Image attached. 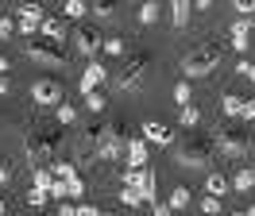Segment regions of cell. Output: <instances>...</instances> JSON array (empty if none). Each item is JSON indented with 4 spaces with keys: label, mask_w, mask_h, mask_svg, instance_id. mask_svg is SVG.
I'll use <instances>...</instances> for the list:
<instances>
[{
    "label": "cell",
    "mask_w": 255,
    "mask_h": 216,
    "mask_svg": "<svg viewBox=\"0 0 255 216\" xmlns=\"http://www.w3.org/2000/svg\"><path fill=\"white\" fill-rule=\"evenodd\" d=\"M27 154H31V170L35 166H50L62 154V123H35L27 131Z\"/></svg>",
    "instance_id": "6da1fadb"
},
{
    "label": "cell",
    "mask_w": 255,
    "mask_h": 216,
    "mask_svg": "<svg viewBox=\"0 0 255 216\" xmlns=\"http://www.w3.org/2000/svg\"><path fill=\"white\" fill-rule=\"evenodd\" d=\"M213 147L221 154H228V158H240V154H248V147H252V135H248L244 123H221L217 135H213Z\"/></svg>",
    "instance_id": "7a4b0ae2"
},
{
    "label": "cell",
    "mask_w": 255,
    "mask_h": 216,
    "mask_svg": "<svg viewBox=\"0 0 255 216\" xmlns=\"http://www.w3.org/2000/svg\"><path fill=\"white\" fill-rule=\"evenodd\" d=\"M221 54H224V43H205V46H197V50H190L182 58V70H186V77H205V74L217 70Z\"/></svg>",
    "instance_id": "3957f363"
},
{
    "label": "cell",
    "mask_w": 255,
    "mask_h": 216,
    "mask_svg": "<svg viewBox=\"0 0 255 216\" xmlns=\"http://www.w3.org/2000/svg\"><path fill=\"white\" fill-rule=\"evenodd\" d=\"M124 151H128L124 127H120V123H109V127H105V135H101V143H97V151H93V162H112V158H124Z\"/></svg>",
    "instance_id": "277c9868"
},
{
    "label": "cell",
    "mask_w": 255,
    "mask_h": 216,
    "mask_svg": "<svg viewBox=\"0 0 255 216\" xmlns=\"http://www.w3.org/2000/svg\"><path fill=\"white\" fill-rule=\"evenodd\" d=\"M182 166H209L213 162V143L209 139H190V143H182L174 154Z\"/></svg>",
    "instance_id": "5b68a950"
},
{
    "label": "cell",
    "mask_w": 255,
    "mask_h": 216,
    "mask_svg": "<svg viewBox=\"0 0 255 216\" xmlns=\"http://www.w3.org/2000/svg\"><path fill=\"white\" fill-rule=\"evenodd\" d=\"M27 54L35 62H47V66H66V50L58 43H50V39H27Z\"/></svg>",
    "instance_id": "8992f818"
},
{
    "label": "cell",
    "mask_w": 255,
    "mask_h": 216,
    "mask_svg": "<svg viewBox=\"0 0 255 216\" xmlns=\"http://www.w3.org/2000/svg\"><path fill=\"white\" fill-rule=\"evenodd\" d=\"M147 77V54L139 50V54H131V58L124 62V70H120V77H116V85L120 89H139Z\"/></svg>",
    "instance_id": "52a82bcc"
},
{
    "label": "cell",
    "mask_w": 255,
    "mask_h": 216,
    "mask_svg": "<svg viewBox=\"0 0 255 216\" xmlns=\"http://www.w3.org/2000/svg\"><path fill=\"white\" fill-rule=\"evenodd\" d=\"M74 43H78V50L85 58H97V50L105 46V39H101V27H97V23H78V27H74Z\"/></svg>",
    "instance_id": "ba28073f"
},
{
    "label": "cell",
    "mask_w": 255,
    "mask_h": 216,
    "mask_svg": "<svg viewBox=\"0 0 255 216\" xmlns=\"http://www.w3.org/2000/svg\"><path fill=\"white\" fill-rule=\"evenodd\" d=\"M31 97H35V105H62V85L58 81H50V77H39L31 85Z\"/></svg>",
    "instance_id": "9c48e42d"
},
{
    "label": "cell",
    "mask_w": 255,
    "mask_h": 216,
    "mask_svg": "<svg viewBox=\"0 0 255 216\" xmlns=\"http://www.w3.org/2000/svg\"><path fill=\"white\" fill-rule=\"evenodd\" d=\"M124 158H128V170H143L147 166V139L143 135H131V139H128Z\"/></svg>",
    "instance_id": "30bf717a"
},
{
    "label": "cell",
    "mask_w": 255,
    "mask_h": 216,
    "mask_svg": "<svg viewBox=\"0 0 255 216\" xmlns=\"http://www.w3.org/2000/svg\"><path fill=\"white\" fill-rule=\"evenodd\" d=\"M143 139L147 143H159V147H170V143H174V131H170L166 123H159V120H147L143 123Z\"/></svg>",
    "instance_id": "8fae6325"
},
{
    "label": "cell",
    "mask_w": 255,
    "mask_h": 216,
    "mask_svg": "<svg viewBox=\"0 0 255 216\" xmlns=\"http://www.w3.org/2000/svg\"><path fill=\"white\" fill-rule=\"evenodd\" d=\"M105 77H109V74H105V62H89L85 74H81V93H97Z\"/></svg>",
    "instance_id": "7c38bea8"
},
{
    "label": "cell",
    "mask_w": 255,
    "mask_h": 216,
    "mask_svg": "<svg viewBox=\"0 0 255 216\" xmlns=\"http://www.w3.org/2000/svg\"><path fill=\"white\" fill-rule=\"evenodd\" d=\"M248 39H252V19H236L228 27V43L236 46V50H248Z\"/></svg>",
    "instance_id": "4fadbf2b"
},
{
    "label": "cell",
    "mask_w": 255,
    "mask_h": 216,
    "mask_svg": "<svg viewBox=\"0 0 255 216\" xmlns=\"http://www.w3.org/2000/svg\"><path fill=\"white\" fill-rule=\"evenodd\" d=\"M155 185H159L155 170H147V166H143V174H139V185H135V189H139V197H143L147 205H155V201H159V197H155Z\"/></svg>",
    "instance_id": "5bb4252c"
},
{
    "label": "cell",
    "mask_w": 255,
    "mask_h": 216,
    "mask_svg": "<svg viewBox=\"0 0 255 216\" xmlns=\"http://www.w3.org/2000/svg\"><path fill=\"white\" fill-rule=\"evenodd\" d=\"M62 19H54V15H47V19H43V23H39V39H50V43H58L62 46Z\"/></svg>",
    "instance_id": "9a60e30c"
},
{
    "label": "cell",
    "mask_w": 255,
    "mask_h": 216,
    "mask_svg": "<svg viewBox=\"0 0 255 216\" xmlns=\"http://www.w3.org/2000/svg\"><path fill=\"white\" fill-rule=\"evenodd\" d=\"M50 174H54V178H62V182L81 178V174H78V162H70V158H54V162H50Z\"/></svg>",
    "instance_id": "2e32d148"
},
{
    "label": "cell",
    "mask_w": 255,
    "mask_h": 216,
    "mask_svg": "<svg viewBox=\"0 0 255 216\" xmlns=\"http://www.w3.org/2000/svg\"><path fill=\"white\" fill-rule=\"evenodd\" d=\"M170 19H174L178 31H186V23H190V0H174L170 4Z\"/></svg>",
    "instance_id": "e0dca14e"
},
{
    "label": "cell",
    "mask_w": 255,
    "mask_h": 216,
    "mask_svg": "<svg viewBox=\"0 0 255 216\" xmlns=\"http://www.w3.org/2000/svg\"><path fill=\"white\" fill-rule=\"evenodd\" d=\"M221 108H224V116H228V120H240V112H244V97H236V93H224Z\"/></svg>",
    "instance_id": "ac0fdd59"
},
{
    "label": "cell",
    "mask_w": 255,
    "mask_h": 216,
    "mask_svg": "<svg viewBox=\"0 0 255 216\" xmlns=\"http://www.w3.org/2000/svg\"><path fill=\"white\" fill-rule=\"evenodd\" d=\"M54 123H78V105H70V101H62V105L54 108Z\"/></svg>",
    "instance_id": "d6986e66"
},
{
    "label": "cell",
    "mask_w": 255,
    "mask_h": 216,
    "mask_svg": "<svg viewBox=\"0 0 255 216\" xmlns=\"http://www.w3.org/2000/svg\"><path fill=\"white\" fill-rule=\"evenodd\" d=\"M252 185H255V170H252V166L236 170V178H232V189H240V193H252Z\"/></svg>",
    "instance_id": "ffe728a7"
},
{
    "label": "cell",
    "mask_w": 255,
    "mask_h": 216,
    "mask_svg": "<svg viewBox=\"0 0 255 216\" xmlns=\"http://www.w3.org/2000/svg\"><path fill=\"white\" fill-rule=\"evenodd\" d=\"M19 19H27V23H43L47 15H43V8H39L35 0H23V4H19Z\"/></svg>",
    "instance_id": "44dd1931"
},
{
    "label": "cell",
    "mask_w": 255,
    "mask_h": 216,
    "mask_svg": "<svg viewBox=\"0 0 255 216\" xmlns=\"http://www.w3.org/2000/svg\"><path fill=\"white\" fill-rule=\"evenodd\" d=\"M205 189H209V197H224V193H228V178H224V174H209Z\"/></svg>",
    "instance_id": "7402d4cb"
},
{
    "label": "cell",
    "mask_w": 255,
    "mask_h": 216,
    "mask_svg": "<svg viewBox=\"0 0 255 216\" xmlns=\"http://www.w3.org/2000/svg\"><path fill=\"white\" fill-rule=\"evenodd\" d=\"M50 182H54L50 166H35L31 170V189H50Z\"/></svg>",
    "instance_id": "603a6c76"
},
{
    "label": "cell",
    "mask_w": 255,
    "mask_h": 216,
    "mask_svg": "<svg viewBox=\"0 0 255 216\" xmlns=\"http://www.w3.org/2000/svg\"><path fill=\"white\" fill-rule=\"evenodd\" d=\"M190 201H193V197H190V189H186V185H174V193H170V201H166V205H170L174 213H182Z\"/></svg>",
    "instance_id": "cb8c5ba5"
},
{
    "label": "cell",
    "mask_w": 255,
    "mask_h": 216,
    "mask_svg": "<svg viewBox=\"0 0 255 216\" xmlns=\"http://www.w3.org/2000/svg\"><path fill=\"white\" fill-rule=\"evenodd\" d=\"M155 19H159V0H147L143 8H139V23H143V27H151Z\"/></svg>",
    "instance_id": "d4e9b609"
},
{
    "label": "cell",
    "mask_w": 255,
    "mask_h": 216,
    "mask_svg": "<svg viewBox=\"0 0 255 216\" xmlns=\"http://www.w3.org/2000/svg\"><path fill=\"white\" fill-rule=\"evenodd\" d=\"M197 120H201V112H197V105H186L182 108V116H178V123L190 131V127H197Z\"/></svg>",
    "instance_id": "484cf974"
},
{
    "label": "cell",
    "mask_w": 255,
    "mask_h": 216,
    "mask_svg": "<svg viewBox=\"0 0 255 216\" xmlns=\"http://www.w3.org/2000/svg\"><path fill=\"white\" fill-rule=\"evenodd\" d=\"M85 12H89V4H81V0H66V15H70V19H85Z\"/></svg>",
    "instance_id": "4316f807"
},
{
    "label": "cell",
    "mask_w": 255,
    "mask_h": 216,
    "mask_svg": "<svg viewBox=\"0 0 255 216\" xmlns=\"http://www.w3.org/2000/svg\"><path fill=\"white\" fill-rule=\"evenodd\" d=\"M120 201H124L128 209H135V205H143V197H139V189H131V185H124V189H120Z\"/></svg>",
    "instance_id": "83f0119b"
},
{
    "label": "cell",
    "mask_w": 255,
    "mask_h": 216,
    "mask_svg": "<svg viewBox=\"0 0 255 216\" xmlns=\"http://www.w3.org/2000/svg\"><path fill=\"white\" fill-rule=\"evenodd\" d=\"M47 193H50V197H54V201H66V197H70V185H66L62 178H54V182H50V189H47Z\"/></svg>",
    "instance_id": "f1b7e54d"
},
{
    "label": "cell",
    "mask_w": 255,
    "mask_h": 216,
    "mask_svg": "<svg viewBox=\"0 0 255 216\" xmlns=\"http://www.w3.org/2000/svg\"><path fill=\"white\" fill-rule=\"evenodd\" d=\"M89 12H93L97 19H112V15H116V8H112L109 0H101V4H93V8H89Z\"/></svg>",
    "instance_id": "f546056e"
},
{
    "label": "cell",
    "mask_w": 255,
    "mask_h": 216,
    "mask_svg": "<svg viewBox=\"0 0 255 216\" xmlns=\"http://www.w3.org/2000/svg\"><path fill=\"white\" fill-rule=\"evenodd\" d=\"M47 201H50V193H47V189H31V193H27V205H31V209H43Z\"/></svg>",
    "instance_id": "4dcf8cb0"
},
{
    "label": "cell",
    "mask_w": 255,
    "mask_h": 216,
    "mask_svg": "<svg viewBox=\"0 0 255 216\" xmlns=\"http://www.w3.org/2000/svg\"><path fill=\"white\" fill-rule=\"evenodd\" d=\"M174 101H178L182 108L190 105V81H178V85H174Z\"/></svg>",
    "instance_id": "1f68e13d"
},
{
    "label": "cell",
    "mask_w": 255,
    "mask_h": 216,
    "mask_svg": "<svg viewBox=\"0 0 255 216\" xmlns=\"http://www.w3.org/2000/svg\"><path fill=\"white\" fill-rule=\"evenodd\" d=\"M101 50H105V54H124V39H116V35H112V39H105Z\"/></svg>",
    "instance_id": "d6a6232c"
},
{
    "label": "cell",
    "mask_w": 255,
    "mask_h": 216,
    "mask_svg": "<svg viewBox=\"0 0 255 216\" xmlns=\"http://www.w3.org/2000/svg\"><path fill=\"white\" fill-rule=\"evenodd\" d=\"M85 105L93 112H105V93H85Z\"/></svg>",
    "instance_id": "836d02e7"
},
{
    "label": "cell",
    "mask_w": 255,
    "mask_h": 216,
    "mask_svg": "<svg viewBox=\"0 0 255 216\" xmlns=\"http://www.w3.org/2000/svg\"><path fill=\"white\" fill-rule=\"evenodd\" d=\"M201 209H205L209 216H217V213H221V197H205V201H201Z\"/></svg>",
    "instance_id": "e575fe53"
},
{
    "label": "cell",
    "mask_w": 255,
    "mask_h": 216,
    "mask_svg": "<svg viewBox=\"0 0 255 216\" xmlns=\"http://www.w3.org/2000/svg\"><path fill=\"white\" fill-rule=\"evenodd\" d=\"M236 12H240V19L255 15V0H240V4H236Z\"/></svg>",
    "instance_id": "d590c367"
},
{
    "label": "cell",
    "mask_w": 255,
    "mask_h": 216,
    "mask_svg": "<svg viewBox=\"0 0 255 216\" xmlns=\"http://www.w3.org/2000/svg\"><path fill=\"white\" fill-rule=\"evenodd\" d=\"M8 35H16V23L8 15H0V39H8Z\"/></svg>",
    "instance_id": "8d00e7d4"
},
{
    "label": "cell",
    "mask_w": 255,
    "mask_h": 216,
    "mask_svg": "<svg viewBox=\"0 0 255 216\" xmlns=\"http://www.w3.org/2000/svg\"><path fill=\"white\" fill-rule=\"evenodd\" d=\"M240 120H255V97L244 101V112H240Z\"/></svg>",
    "instance_id": "74e56055"
},
{
    "label": "cell",
    "mask_w": 255,
    "mask_h": 216,
    "mask_svg": "<svg viewBox=\"0 0 255 216\" xmlns=\"http://www.w3.org/2000/svg\"><path fill=\"white\" fill-rule=\"evenodd\" d=\"M54 216H78V205H74V201H62V205H58V213Z\"/></svg>",
    "instance_id": "f35d334b"
},
{
    "label": "cell",
    "mask_w": 255,
    "mask_h": 216,
    "mask_svg": "<svg viewBox=\"0 0 255 216\" xmlns=\"http://www.w3.org/2000/svg\"><path fill=\"white\" fill-rule=\"evenodd\" d=\"M78 216H97V209L89 205V201H78Z\"/></svg>",
    "instance_id": "ab89813d"
},
{
    "label": "cell",
    "mask_w": 255,
    "mask_h": 216,
    "mask_svg": "<svg viewBox=\"0 0 255 216\" xmlns=\"http://www.w3.org/2000/svg\"><path fill=\"white\" fill-rule=\"evenodd\" d=\"M12 93V81H8V74H0V97H8Z\"/></svg>",
    "instance_id": "60d3db41"
},
{
    "label": "cell",
    "mask_w": 255,
    "mask_h": 216,
    "mask_svg": "<svg viewBox=\"0 0 255 216\" xmlns=\"http://www.w3.org/2000/svg\"><path fill=\"white\" fill-rule=\"evenodd\" d=\"M8 178H12V166H8V162H0V185L8 182Z\"/></svg>",
    "instance_id": "b9f144b4"
},
{
    "label": "cell",
    "mask_w": 255,
    "mask_h": 216,
    "mask_svg": "<svg viewBox=\"0 0 255 216\" xmlns=\"http://www.w3.org/2000/svg\"><path fill=\"white\" fill-rule=\"evenodd\" d=\"M244 77H252V81H255V62H248V70H244Z\"/></svg>",
    "instance_id": "7bdbcfd3"
},
{
    "label": "cell",
    "mask_w": 255,
    "mask_h": 216,
    "mask_svg": "<svg viewBox=\"0 0 255 216\" xmlns=\"http://www.w3.org/2000/svg\"><path fill=\"white\" fill-rule=\"evenodd\" d=\"M0 74H8V58L4 54H0Z\"/></svg>",
    "instance_id": "ee69618b"
},
{
    "label": "cell",
    "mask_w": 255,
    "mask_h": 216,
    "mask_svg": "<svg viewBox=\"0 0 255 216\" xmlns=\"http://www.w3.org/2000/svg\"><path fill=\"white\" fill-rule=\"evenodd\" d=\"M0 216H8V201H0Z\"/></svg>",
    "instance_id": "f6af8a7d"
},
{
    "label": "cell",
    "mask_w": 255,
    "mask_h": 216,
    "mask_svg": "<svg viewBox=\"0 0 255 216\" xmlns=\"http://www.w3.org/2000/svg\"><path fill=\"white\" fill-rule=\"evenodd\" d=\"M228 216H248V213H244V209H236V213H228Z\"/></svg>",
    "instance_id": "bcb514c9"
},
{
    "label": "cell",
    "mask_w": 255,
    "mask_h": 216,
    "mask_svg": "<svg viewBox=\"0 0 255 216\" xmlns=\"http://www.w3.org/2000/svg\"><path fill=\"white\" fill-rule=\"evenodd\" d=\"M248 216H255V205H252V209H248Z\"/></svg>",
    "instance_id": "7dc6e473"
},
{
    "label": "cell",
    "mask_w": 255,
    "mask_h": 216,
    "mask_svg": "<svg viewBox=\"0 0 255 216\" xmlns=\"http://www.w3.org/2000/svg\"><path fill=\"white\" fill-rule=\"evenodd\" d=\"M97 216H116V213H97Z\"/></svg>",
    "instance_id": "c3c4849f"
},
{
    "label": "cell",
    "mask_w": 255,
    "mask_h": 216,
    "mask_svg": "<svg viewBox=\"0 0 255 216\" xmlns=\"http://www.w3.org/2000/svg\"><path fill=\"white\" fill-rule=\"evenodd\" d=\"M252 170H255V162H252Z\"/></svg>",
    "instance_id": "681fc988"
}]
</instances>
